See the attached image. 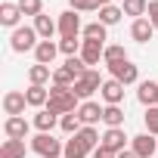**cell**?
Segmentation results:
<instances>
[{
	"label": "cell",
	"mask_w": 158,
	"mask_h": 158,
	"mask_svg": "<svg viewBox=\"0 0 158 158\" xmlns=\"http://www.w3.org/2000/svg\"><path fill=\"white\" fill-rule=\"evenodd\" d=\"M28 130H31V124L19 115V118H6L3 121V133H6V139H25L28 136Z\"/></svg>",
	"instance_id": "cell-10"
},
{
	"label": "cell",
	"mask_w": 158,
	"mask_h": 158,
	"mask_svg": "<svg viewBox=\"0 0 158 158\" xmlns=\"http://www.w3.org/2000/svg\"><path fill=\"white\" fill-rule=\"evenodd\" d=\"M59 34L62 37H77L84 28H81V16H77L74 10H65V13H59Z\"/></svg>",
	"instance_id": "cell-6"
},
{
	"label": "cell",
	"mask_w": 158,
	"mask_h": 158,
	"mask_svg": "<svg viewBox=\"0 0 158 158\" xmlns=\"http://www.w3.org/2000/svg\"><path fill=\"white\" fill-rule=\"evenodd\" d=\"M47 109H53V112H59V115H71V112H77L81 106H77V96H74L71 87H50V102H47Z\"/></svg>",
	"instance_id": "cell-1"
},
{
	"label": "cell",
	"mask_w": 158,
	"mask_h": 158,
	"mask_svg": "<svg viewBox=\"0 0 158 158\" xmlns=\"http://www.w3.org/2000/svg\"><path fill=\"white\" fill-rule=\"evenodd\" d=\"M102 99H106V106H121V99H124V84L121 81H115V77H109V81L102 84Z\"/></svg>",
	"instance_id": "cell-12"
},
{
	"label": "cell",
	"mask_w": 158,
	"mask_h": 158,
	"mask_svg": "<svg viewBox=\"0 0 158 158\" xmlns=\"http://www.w3.org/2000/svg\"><path fill=\"white\" fill-rule=\"evenodd\" d=\"M102 84H106V81L99 77V71H96V68H87V71L74 81V87H71V90H74V96H77V99H84V102H87L96 90H102Z\"/></svg>",
	"instance_id": "cell-2"
},
{
	"label": "cell",
	"mask_w": 158,
	"mask_h": 158,
	"mask_svg": "<svg viewBox=\"0 0 158 158\" xmlns=\"http://www.w3.org/2000/svg\"><path fill=\"white\" fill-rule=\"evenodd\" d=\"M155 106H158V99H155Z\"/></svg>",
	"instance_id": "cell-41"
},
{
	"label": "cell",
	"mask_w": 158,
	"mask_h": 158,
	"mask_svg": "<svg viewBox=\"0 0 158 158\" xmlns=\"http://www.w3.org/2000/svg\"><path fill=\"white\" fill-rule=\"evenodd\" d=\"M96 3H99V6H112V0H96Z\"/></svg>",
	"instance_id": "cell-40"
},
{
	"label": "cell",
	"mask_w": 158,
	"mask_h": 158,
	"mask_svg": "<svg viewBox=\"0 0 158 158\" xmlns=\"http://www.w3.org/2000/svg\"><path fill=\"white\" fill-rule=\"evenodd\" d=\"M121 16H124V10H121V6H115V3L99 10V22H102L106 28H109V25H118V22H121Z\"/></svg>",
	"instance_id": "cell-27"
},
{
	"label": "cell",
	"mask_w": 158,
	"mask_h": 158,
	"mask_svg": "<svg viewBox=\"0 0 158 158\" xmlns=\"http://www.w3.org/2000/svg\"><path fill=\"white\" fill-rule=\"evenodd\" d=\"M0 158H25V139H3Z\"/></svg>",
	"instance_id": "cell-23"
},
{
	"label": "cell",
	"mask_w": 158,
	"mask_h": 158,
	"mask_svg": "<svg viewBox=\"0 0 158 158\" xmlns=\"http://www.w3.org/2000/svg\"><path fill=\"white\" fill-rule=\"evenodd\" d=\"M118 158H139L133 149H124V152H118Z\"/></svg>",
	"instance_id": "cell-39"
},
{
	"label": "cell",
	"mask_w": 158,
	"mask_h": 158,
	"mask_svg": "<svg viewBox=\"0 0 158 158\" xmlns=\"http://www.w3.org/2000/svg\"><path fill=\"white\" fill-rule=\"evenodd\" d=\"M106 56V44H96V40H84V47H81V59L87 62V68L90 65H99V59Z\"/></svg>",
	"instance_id": "cell-14"
},
{
	"label": "cell",
	"mask_w": 158,
	"mask_h": 158,
	"mask_svg": "<svg viewBox=\"0 0 158 158\" xmlns=\"http://www.w3.org/2000/svg\"><path fill=\"white\" fill-rule=\"evenodd\" d=\"M59 127L68 133V136H74L77 130H81L84 124H81V118H77V112H71V115H62V121H59Z\"/></svg>",
	"instance_id": "cell-33"
},
{
	"label": "cell",
	"mask_w": 158,
	"mask_h": 158,
	"mask_svg": "<svg viewBox=\"0 0 158 158\" xmlns=\"http://www.w3.org/2000/svg\"><path fill=\"white\" fill-rule=\"evenodd\" d=\"M62 158H87V149H84V143L77 139V136H71V139L65 143V152H62Z\"/></svg>",
	"instance_id": "cell-31"
},
{
	"label": "cell",
	"mask_w": 158,
	"mask_h": 158,
	"mask_svg": "<svg viewBox=\"0 0 158 158\" xmlns=\"http://www.w3.org/2000/svg\"><path fill=\"white\" fill-rule=\"evenodd\" d=\"M25 99H28V106H31V109H47V102H50V90H47V87L31 84V87L25 90Z\"/></svg>",
	"instance_id": "cell-18"
},
{
	"label": "cell",
	"mask_w": 158,
	"mask_h": 158,
	"mask_svg": "<svg viewBox=\"0 0 158 158\" xmlns=\"http://www.w3.org/2000/svg\"><path fill=\"white\" fill-rule=\"evenodd\" d=\"M37 31H34V25H19L13 34H10V47H13V53H28V50H37Z\"/></svg>",
	"instance_id": "cell-3"
},
{
	"label": "cell",
	"mask_w": 158,
	"mask_h": 158,
	"mask_svg": "<svg viewBox=\"0 0 158 158\" xmlns=\"http://www.w3.org/2000/svg\"><path fill=\"white\" fill-rule=\"evenodd\" d=\"M130 149H133L139 158H152V155L158 152V139H155L152 133H136V136H130Z\"/></svg>",
	"instance_id": "cell-8"
},
{
	"label": "cell",
	"mask_w": 158,
	"mask_h": 158,
	"mask_svg": "<svg viewBox=\"0 0 158 158\" xmlns=\"http://www.w3.org/2000/svg\"><path fill=\"white\" fill-rule=\"evenodd\" d=\"M146 16H149V22H152V28L158 31V0H149V13H146Z\"/></svg>",
	"instance_id": "cell-37"
},
{
	"label": "cell",
	"mask_w": 158,
	"mask_h": 158,
	"mask_svg": "<svg viewBox=\"0 0 158 158\" xmlns=\"http://www.w3.org/2000/svg\"><path fill=\"white\" fill-rule=\"evenodd\" d=\"M59 121H62V118H59V112H53V109H40V112L34 115V127H37L40 133H50Z\"/></svg>",
	"instance_id": "cell-16"
},
{
	"label": "cell",
	"mask_w": 158,
	"mask_h": 158,
	"mask_svg": "<svg viewBox=\"0 0 158 158\" xmlns=\"http://www.w3.org/2000/svg\"><path fill=\"white\" fill-rule=\"evenodd\" d=\"M53 77V68L50 65H40V62H34L31 68H28V81L31 84H37V87H47V81Z\"/></svg>",
	"instance_id": "cell-22"
},
{
	"label": "cell",
	"mask_w": 158,
	"mask_h": 158,
	"mask_svg": "<svg viewBox=\"0 0 158 158\" xmlns=\"http://www.w3.org/2000/svg\"><path fill=\"white\" fill-rule=\"evenodd\" d=\"M19 19H22V10H19V3H10V0H6V3L3 6H0V25H6V28H19Z\"/></svg>",
	"instance_id": "cell-17"
},
{
	"label": "cell",
	"mask_w": 158,
	"mask_h": 158,
	"mask_svg": "<svg viewBox=\"0 0 158 158\" xmlns=\"http://www.w3.org/2000/svg\"><path fill=\"white\" fill-rule=\"evenodd\" d=\"M152 34H155V28H152V22H149L146 16H143V19H133V25H130V37H133L136 44H149Z\"/></svg>",
	"instance_id": "cell-13"
},
{
	"label": "cell",
	"mask_w": 158,
	"mask_h": 158,
	"mask_svg": "<svg viewBox=\"0 0 158 158\" xmlns=\"http://www.w3.org/2000/svg\"><path fill=\"white\" fill-rule=\"evenodd\" d=\"M65 68H68L74 77H81V74L87 71V62H84L81 56H68V59H65Z\"/></svg>",
	"instance_id": "cell-36"
},
{
	"label": "cell",
	"mask_w": 158,
	"mask_h": 158,
	"mask_svg": "<svg viewBox=\"0 0 158 158\" xmlns=\"http://www.w3.org/2000/svg\"><path fill=\"white\" fill-rule=\"evenodd\" d=\"M74 136L84 143V149H87V152H96V149H99V143H102V136H99V130H96V127H81Z\"/></svg>",
	"instance_id": "cell-20"
},
{
	"label": "cell",
	"mask_w": 158,
	"mask_h": 158,
	"mask_svg": "<svg viewBox=\"0 0 158 158\" xmlns=\"http://www.w3.org/2000/svg\"><path fill=\"white\" fill-rule=\"evenodd\" d=\"M77 118H81L84 127H93L96 121H102V109H99V102H93V99L81 102V109H77Z\"/></svg>",
	"instance_id": "cell-11"
},
{
	"label": "cell",
	"mask_w": 158,
	"mask_h": 158,
	"mask_svg": "<svg viewBox=\"0 0 158 158\" xmlns=\"http://www.w3.org/2000/svg\"><path fill=\"white\" fill-rule=\"evenodd\" d=\"M16 3H19L22 16H31V19L44 16V0H16Z\"/></svg>",
	"instance_id": "cell-30"
},
{
	"label": "cell",
	"mask_w": 158,
	"mask_h": 158,
	"mask_svg": "<svg viewBox=\"0 0 158 158\" xmlns=\"http://www.w3.org/2000/svg\"><path fill=\"white\" fill-rule=\"evenodd\" d=\"M102 124L106 127H124V109L121 106H106L102 109Z\"/></svg>",
	"instance_id": "cell-24"
},
{
	"label": "cell",
	"mask_w": 158,
	"mask_h": 158,
	"mask_svg": "<svg viewBox=\"0 0 158 158\" xmlns=\"http://www.w3.org/2000/svg\"><path fill=\"white\" fill-rule=\"evenodd\" d=\"M31 152H37L40 158H59V155L65 152V146H62L53 133H37V136L31 139Z\"/></svg>",
	"instance_id": "cell-4"
},
{
	"label": "cell",
	"mask_w": 158,
	"mask_h": 158,
	"mask_svg": "<svg viewBox=\"0 0 158 158\" xmlns=\"http://www.w3.org/2000/svg\"><path fill=\"white\" fill-rule=\"evenodd\" d=\"M74 81H77V77H74L65 65L53 68V87H74Z\"/></svg>",
	"instance_id": "cell-28"
},
{
	"label": "cell",
	"mask_w": 158,
	"mask_h": 158,
	"mask_svg": "<svg viewBox=\"0 0 158 158\" xmlns=\"http://www.w3.org/2000/svg\"><path fill=\"white\" fill-rule=\"evenodd\" d=\"M124 143H127V136H124V127H106V133H102V149L106 152H112V155H118V152H124Z\"/></svg>",
	"instance_id": "cell-7"
},
{
	"label": "cell",
	"mask_w": 158,
	"mask_h": 158,
	"mask_svg": "<svg viewBox=\"0 0 158 158\" xmlns=\"http://www.w3.org/2000/svg\"><path fill=\"white\" fill-rule=\"evenodd\" d=\"M93 158H118V155H112V152H106V149H102V146H99V149H96V152H93Z\"/></svg>",
	"instance_id": "cell-38"
},
{
	"label": "cell",
	"mask_w": 158,
	"mask_h": 158,
	"mask_svg": "<svg viewBox=\"0 0 158 158\" xmlns=\"http://www.w3.org/2000/svg\"><path fill=\"white\" fill-rule=\"evenodd\" d=\"M102 62H106V65H115V62H127V50H124L121 44H112V47H106V56H102Z\"/></svg>",
	"instance_id": "cell-29"
},
{
	"label": "cell",
	"mask_w": 158,
	"mask_h": 158,
	"mask_svg": "<svg viewBox=\"0 0 158 158\" xmlns=\"http://www.w3.org/2000/svg\"><path fill=\"white\" fill-rule=\"evenodd\" d=\"M124 16H133V19H143L149 13V0H124Z\"/></svg>",
	"instance_id": "cell-26"
},
{
	"label": "cell",
	"mask_w": 158,
	"mask_h": 158,
	"mask_svg": "<svg viewBox=\"0 0 158 158\" xmlns=\"http://www.w3.org/2000/svg\"><path fill=\"white\" fill-rule=\"evenodd\" d=\"M143 121H146V133L158 136V106H149L146 115H143Z\"/></svg>",
	"instance_id": "cell-34"
},
{
	"label": "cell",
	"mask_w": 158,
	"mask_h": 158,
	"mask_svg": "<svg viewBox=\"0 0 158 158\" xmlns=\"http://www.w3.org/2000/svg\"><path fill=\"white\" fill-rule=\"evenodd\" d=\"M136 99L149 109V106H155V99H158V81H139V87H136Z\"/></svg>",
	"instance_id": "cell-19"
},
{
	"label": "cell",
	"mask_w": 158,
	"mask_h": 158,
	"mask_svg": "<svg viewBox=\"0 0 158 158\" xmlns=\"http://www.w3.org/2000/svg\"><path fill=\"white\" fill-rule=\"evenodd\" d=\"M109 71H112V77H115V81H121L124 87L139 81V68H136L130 59H127V62H115V65H109Z\"/></svg>",
	"instance_id": "cell-5"
},
{
	"label": "cell",
	"mask_w": 158,
	"mask_h": 158,
	"mask_svg": "<svg viewBox=\"0 0 158 158\" xmlns=\"http://www.w3.org/2000/svg\"><path fill=\"white\" fill-rule=\"evenodd\" d=\"M68 3H71L74 13H99V10H102L96 0H68Z\"/></svg>",
	"instance_id": "cell-35"
},
{
	"label": "cell",
	"mask_w": 158,
	"mask_h": 158,
	"mask_svg": "<svg viewBox=\"0 0 158 158\" xmlns=\"http://www.w3.org/2000/svg\"><path fill=\"white\" fill-rule=\"evenodd\" d=\"M25 106H28V99H25V93H19V90H10V93L3 96V112H6L10 118L25 115Z\"/></svg>",
	"instance_id": "cell-9"
},
{
	"label": "cell",
	"mask_w": 158,
	"mask_h": 158,
	"mask_svg": "<svg viewBox=\"0 0 158 158\" xmlns=\"http://www.w3.org/2000/svg\"><path fill=\"white\" fill-rule=\"evenodd\" d=\"M106 31H109V28H106L102 22H90V25H84V31H81V34H84V40H96V44H106Z\"/></svg>",
	"instance_id": "cell-25"
},
{
	"label": "cell",
	"mask_w": 158,
	"mask_h": 158,
	"mask_svg": "<svg viewBox=\"0 0 158 158\" xmlns=\"http://www.w3.org/2000/svg\"><path fill=\"white\" fill-rule=\"evenodd\" d=\"M81 47H84V40H77V37H62L59 40V53H65V59L68 56H81Z\"/></svg>",
	"instance_id": "cell-32"
},
{
	"label": "cell",
	"mask_w": 158,
	"mask_h": 158,
	"mask_svg": "<svg viewBox=\"0 0 158 158\" xmlns=\"http://www.w3.org/2000/svg\"><path fill=\"white\" fill-rule=\"evenodd\" d=\"M56 56H59V44H53V40H40L37 50H34V59L40 65H50V68H53V59Z\"/></svg>",
	"instance_id": "cell-15"
},
{
	"label": "cell",
	"mask_w": 158,
	"mask_h": 158,
	"mask_svg": "<svg viewBox=\"0 0 158 158\" xmlns=\"http://www.w3.org/2000/svg\"><path fill=\"white\" fill-rule=\"evenodd\" d=\"M34 31H37L40 40H50V37L59 31V22H53L50 16H37V19H34Z\"/></svg>",
	"instance_id": "cell-21"
}]
</instances>
